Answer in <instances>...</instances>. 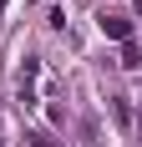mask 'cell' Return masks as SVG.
Returning a JSON list of instances; mask_svg holds the SVG:
<instances>
[{
    "label": "cell",
    "instance_id": "cell-1",
    "mask_svg": "<svg viewBox=\"0 0 142 147\" xmlns=\"http://www.w3.org/2000/svg\"><path fill=\"white\" fill-rule=\"evenodd\" d=\"M101 30L117 36V41H127V20H122V15H101Z\"/></svg>",
    "mask_w": 142,
    "mask_h": 147
}]
</instances>
